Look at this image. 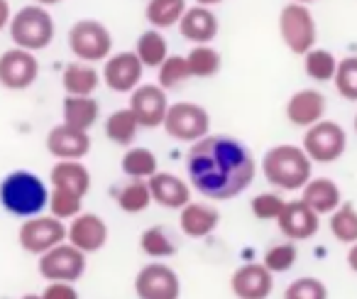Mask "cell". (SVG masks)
<instances>
[{
	"mask_svg": "<svg viewBox=\"0 0 357 299\" xmlns=\"http://www.w3.org/2000/svg\"><path fill=\"white\" fill-rule=\"evenodd\" d=\"M189 182L199 194L213 201H225L250 189L257 172L248 145L230 135H206L191 143L186 155Z\"/></svg>",
	"mask_w": 357,
	"mask_h": 299,
	"instance_id": "6da1fadb",
	"label": "cell"
},
{
	"mask_svg": "<svg viewBox=\"0 0 357 299\" xmlns=\"http://www.w3.org/2000/svg\"><path fill=\"white\" fill-rule=\"evenodd\" d=\"M262 175L279 191H301L313 177V162L296 145H274L262 157Z\"/></svg>",
	"mask_w": 357,
	"mask_h": 299,
	"instance_id": "7a4b0ae2",
	"label": "cell"
},
{
	"mask_svg": "<svg viewBox=\"0 0 357 299\" xmlns=\"http://www.w3.org/2000/svg\"><path fill=\"white\" fill-rule=\"evenodd\" d=\"M0 204L17 219H32L50 204V187L35 172L15 170L0 182Z\"/></svg>",
	"mask_w": 357,
	"mask_h": 299,
	"instance_id": "3957f363",
	"label": "cell"
},
{
	"mask_svg": "<svg viewBox=\"0 0 357 299\" xmlns=\"http://www.w3.org/2000/svg\"><path fill=\"white\" fill-rule=\"evenodd\" d=\"M8 32H10V40L15 47L30 52H45L54 42L56 25L52 13L45 6L32 3V6H25L17 13H13Z\"/></svg>",
	"mask_w": 357,
	"mask_h": 299,
	"instance_id": "277c9868",
	"label": "cell"
},
{
	"mask_svg": "<svg viewBox=\"0 0 357 299\" xmlns=\"http://www.w3.org/2000/svg\"><path fill=\"white\" fill-rule=\"evenodd\" d=\"M69 50L79 61H89V64H98L105 61L113 54V35L100 20L93 17H84L76 20L69 30Z\"/></svg>",
	"mask_w": 357,
	"mask_h": 299,
	"instance_id": "5b68a950",
	"label": "cell"
},
{
	"mask_svg": "<svg viewBox=\"0 0 357 299\" xmlns=\"http://www.w3.org/2000/svg\"><path fill=\"white\" fill-rule=\"evenodd\" d=\"M279 35L291 54L303 57L318 42V27L311 8L303 3H287L279 13Z\"/></svg>",
	"mask_w": 357,
	"mask_h": 299,
	"instance_id": "8992f818",
	"label": "cell"
},
{
	"mask_svg": "<svg viewBox=\"0 0 357 299\" xmlns=\"http://www.w3.org/2000/svg\"><path fill=\"white\" fill-rule=\"evenodd\" d=\"M303 152L311 157L313 165H333L345 155L347 147V133L335 120H318L316 125L306 128L301 143Z\"/></svg>",
	"mask_w": 357,
	"mask_h": 299,
	"instance_id": "52a82bcc",
	"label": "cell"
},
{
	"mask_svg": "<svg viewBox=\"0 0 357 299\" xmlns=\"http://www.w3.org/2000/svg\"><path fill=\"white\" fill-rule=\"evenodd\" d=\"M162 128L167 135L178 143H196V140L206 138L211 130V115L204 105L191 103V101H178V103H169L167 118H164Z\"/></svg>",
	"mask_w": 357,
	"mask_h": 299,
	"instance_id": "ba28073f",
	"label": "cell"
},
{
	"mask_svg": "<svg viewBox=\"0 0 357 299\" xmlns=\"http://www.w3.org/2000/svg\"><path fill=\"white\" fill-rule=\"evenodd\" d=\"M37 270L47 282H76L86 272V253L64 240L40 255Z\"/></svg>",
	"mask_w": 357,
	"mask_h": 299,
	"instance_id": "9c48e42d",
	"label": "cell"
},
{
	"mask_svg": "<svg viewBox=\"0 0 357 299\" xmlns=\"http://www.w3.org/2000/svg\"><path fill=\"white\" fill-rule=\"evenodd\" d=\"M66 240V224L59 221L56 216H32L25 219V224L17 231V243L25 253L30 255H42L47 250H52L54 245Z\"/></svg>",
	"mask_w": 357,
	"mask_h": 299,
	"instance_id": "30bf717a",
	"label": "cell"
},
{
	"mask_svg": "<svg viewBox=\"0 0 357 299\" xmlns=\"http://www.w3.org/2000/svg\"><path fill=\"white\" fill-rule=\"evenodd\" d=\"M40 76L37 52L13 47L0 54V86L8 91H27Z\"/></svg>",
	"mask_w": 357,
	"mask_h": 299,
	"instance_id": "8fae6325",
	"label": "cell"
},
{
	"mask_svg": "<svg viewBox=\"0 0 357 299\" xmlns=\"http://www.w3.org/2000/svg\"><path fill=\"white\" fill-rule=\"evenodd\" d=\"M135 294L137 299H178L181 279L169 265L147 263L135 275Z\"/></svg>",
	"mask_w": 357,
	"mask_h": 299,
	"instance_id": "7c38bea8",
	"label": "cell"
},
{
	"mask_svg": "<svg viewBox=\"0 0 357 299\" xmlns=\"http://www.w3.org/2000/svg\"><path fill=\"white\" fill-rule=\"evenodd\" d=\"M144 66L139 57L132 52H118L103 61V84L113 94H132L142 84Z\"/></svg>",
	"mask_w": 357,
	"mask_h": 299,
	"instance_id": "4fadbf2b",
	"label": "cell"
},
{
	"mask_svg": "<svg viewBox=\"0 0 357 299\" xmlns=\"http://www.w3.org/2000/svg\"><path fill=\"white\" fill-rule=\"evenodd\" d=\"M130 110L137 118L139 128H147V130L159 128L169 110L167 91L159 84H139L130 94Z\"/></svg>",
	"mask_w": 357,
	"mask_h": 299,
	"instance_id": "5bb4252c",
	"label": "cell"
},
{
	"mask_svg": "<svg viewBox=\"0 0 357 299\" xmlns=\"http://www.w3.org/2000/svg\"><path fill=\"white\" fill-rule=\"evenodd\" d=\"M277 226L284 238L296 243V240H308L318 233V228H321V216H318L303 199H294V201H287V206H284V211L277 219Z\"/></svg>",
	"mask_w": 357,
	"mask_h": 299,
	"instance_id": "9a60e30c",
	"label": "cell"
},
{
	"mask_svg": "<svg viewBox=\"0 0 357 299\" xmlns=\"http://www.w3.org/2000/svg\"><path fill=\"white\" fill-rule=\"evenodd\" d=\"M108 235H110L108 224L98 214H84L81 211L66 226V240L71 245H76L79 250H84L86 255L98 253L108 243Z\"/></svg>",
	"mask_w": 357,
	"mask_h": 299,
	"instance_id": "2e32d148",
	"label": "cell"
},
{
	"mask_svg": "<svg viewBox=\"0 0 357 299\" xmlns=\"http://www.w3.org/2000/svg\"><path fill=\"white\" fill-rule=\"evenodd\" d=\"M45 145L54 160H84L91 152V135L86 130L59 123L47 133Z\"/></svg>",
	"mask_w": 357,
	"mask_h": 299,
	"instance_id": "e0dca14e",
	"label": "cell"
},
{
	"mask_svg": "<svg viewBox=\"0 0 357 299\" xmlns=\"http://www.w3.org/2000/svg\"><path fill=\"white\" fill-rule=\"evenodd\" d=\"M230 289L238 299H269L274 289V272L264 263L240 265L230 277Z\"/></svg>",
	"mask_w": 357,
	"mask_h": 299,
	"instance_id": "ac0fdd59",
	"label": "cell"
},
{
	"mask_svg": "<svg viewBox=\"0 0 357 299\" xmlns=\"http://www.w3.org/2000/svg\"><path fill=\"white\" fill-rule=\"evenodd\" d=\"M328 101L318 89H301L287 101V120L294 128H311L326 118Z\"/></svg>",
	"mask_w": 357,
	"mask_h": 299,
	"instance_id": "d6986e66",
	"label": "cell"
},
{
	"mask_svg": "<svg viewBox=\"0 0 357 299\" xmlns=\"http://www.w3.org/2000/svg\"><path fill=\"white\" fill-rule=\"evenodd\" d=\"M220 22L211 8L194 6L186 8V13L178 20V32L191 45H211L218 37Z\"/></svg>",
	"mask_w": 357,
	"mask_h": 299,
	"instance_id": "ffe728a7",
	"label": "cell"
},
{
	"mask_svg": "<svg viewBox=\"0 0 357 299\" xmlns=\"http://www.w3.org/2000/svg\"><path fill=\"white\" fill-rule=\"evenodd\" d=\"M147 184L152 191V201L164 209L181 211L191 201V187L172 172H157L149 177Z\"/></svg>",
	"mask_w": 357,
	"mask_h": 299,
	"instance_id": "44dd1931",
	"label": "cell"
},
{
	"mask_svg": "<svg viewBox=\"0 0 357 299\" xmlns=\"http://www.w3.org/2000/svg\"><path fill=\"white\" fill-rule=\"evenodd\" d=\"M220 224V211L208 204L189 201L178 211V228L189 238H208Z\"/></svg>",
	"mask_w": 357,
	"mask_h": 299,
	"instance_id": "7402d4cb",
	"label": "cell"
},
{
	"mask_svg": "<svg viewBox=\"0 0 357 299\" xmlns=\"http://www.w3.org/2000/svg\"><path fill=\"white\" fill-rule=\"evenodd\" d=\"M301 199L316 211L318 216H331L342 204L340 187L331 177H311L301 189Z\"/></svg>",
	"mask_w": 357,
	"mask_h": 299,
	"instance_id": "603a6c76",
	"label": "cell"
},
{
	"mask_svg": "<svg viewBox=\"0 0 357 299\" xmlns=\"http://www.w3.org/2000/svg\"><path fill=\"white\" fill-rule=\"evenodd\" d=\"M50 184L86 196L91 189V172L86 170V165H81V160H56L50 172Z\"/></svg>",
	"mask_w": 357,
	"mask_h": 299,
	"instance_id": "cb8c5ba5",
	"label": "cell"
},
{
	"mask_svg": "<svg viewBox=\"0 0 357 299\" xmlns=\"http://www.w3.org/2000/svg\"><path fill=\"white\" fill-rule=\"evenodd\" d=\"M61 86H64L66 96H93L100 86V74L93 64L76 59L64 66Z\"/></svg>",
	"mask_w": 357,
	"mask_h": 299,
	"instance_id": "d4e9b609",
	"label": "cell"
},
{
	"mask_svg": "<svg viewBox=\"0 0 357 299\" xmlns=\"http://www.w3.org/2000/svg\"><path fill=\"white\" fill-rule=\"evenodd\" d=\"M61 115H64L66 125L89 133L98 123L100 105L93 96H66L64 103H61Z\"/></svg>",
	"mask_w": 357,
	"mask_h": 299,
	"instance_id": "484cf974",
	"label": "cell"
},
{
	"mask_svg": "<svg viewBox=\"0 0 357 299\" xmlns=\"http://www.w3.org/2000/svg\"><path fill=\"white\" fill-rule=\"evenodd\" d=\"M135 54L139 57L144 69H159L162 61L169 57V42L162 35V30H154V27L144 30L135 42Z\"/></svg>",
	"mask_w": 357,
	"mask_h": 299,
	"instance_id": "4316f807",
	"label": "cell"
},
{
	"mask_svg": "<svg viewBox=\"0 0 357 299\" xmlns=\"http://www.w3.org/2000/svg\"><path fill=\"white\" fill-rule=\"evenodd\" d=\"M139 133V123L135 113L128 108H118L105 118V138L120 147H130Z\"/></svg>",
	"mask_w": 357,
	"mask_h": 299,
	"instance_id": "83f0119b",
	"label": "cell"
},
{
	"mask_svg": "<svg viewBox=\"0 0 357 299\" xmlns=\"http://www.w3.org/2000/svg\"><path fill=\"white\" fill-rule=\"evenodd\" d=\"M186 8H189L186 0H149L144 8V17L154 30H169V27L178 25Z\"/></svg>",
	"mask_w": 357,
	"mask_h": 299,
	"instance_id": "f1b7e54d",
	"label": "cell"
},
{
	"mask_svg": "<svg viewBox=\"0 0 357 299\" xmlns=\"http://www.w3.org/2000/svg\"><path fill=\"white\" fill-rule=\"evenodd\" d=\"M123 172L130 180H149L159 172V162L149 147H128L123 155Z\"/></svg>",
	"mask_w": 357,
	"mask_h": 299,
	"instance_id": "f546056e",
	"label": "cell"
},
{
	"mask_svg": "<svg viewBox=\"0 0 357 299\" xmlns=\"http://www.w3.org/2000/svg\"><path fill=\"white\" fill-rule=\"evenodd\" d=\"M303 71L311 81H318V84H328V81L335 79L337 71V59L333 52L321 50V47H313L311 52L303 54Z\"/></svg>",
	"mask_w": 357,
	"mask_h": 299,
	"instance_id": "4dcf8cb0",
	"label": "cell"
},
{
	"mask_svg": "<svg viewBox=\"0 0 357 299\" xmlns=\"http://www.w3.org/2000/svg\"><path fill=\"white\" fill-rule=\"evenodd\" d=\"M118 206L125 214H142L149 209L152 201V191H149L147 180H130L123 189L118 191Z\"/></svg>",
	"mask_w": 357,
	"mask_h": 299,
	"instance_id": "1f68e13d",
	"label": "cell"
},
{
	"mask_svg": "<svg viewBox=\"0 0 357 299\" xmlns=\"http://www.w3.org/2000/svg\"><path fill=\"white\" fill-rule=\"evenodd\" d=\"M189 79H194V76H191L186 57H181V54H169L167 59L162 61V66L157 69V84L162 86L164 91L181 89Z\"/></svg>",
	"mask_w": 357,
	"mask_h": 299,
	"instance_id": "d6a6232c",
	"label": "cell"
},
{
	"mask_svg": "<svg viewBox=\"0 0 357 299\" xmlns=\"http://www.w3.org/2000/svg\"><path fill=\"white\" fill-rule=\"evenodd\" d=\"M139 248H142V253L147 255V258H154V260L172 258V255L176 253V243H174V238L162 226H149V228H144L142 235H139Z\"/></svg>",
	"mask_w": 357,
	"mask_h": 299,
	"instance_id": "836d02e7",
	"label": "cell"
},
{
	"mask_svg": "<svg viewBox=\"0 0 357 299\" xmlns=\"http://www.w3.org/2000/svg\"><path fill=\"white\" fill-rule=\"evenodd\" d=\"M186 61H189V69L194 79H211L220 71L223 66V59H220L218 50H213L211 45H196L194 50L186 54Z\"/></svg>",
	"mask_w": 357,
	"mask_h": 299,
	"instance_id": "e575fe53",
	"label": "cell"
},
{
	"mask_svg": "<svg viewBox=\"0 0 357 299\" xmlns=\"http://www.w3.org/2000/svg\"><path fill=\"white\" fill-rule=\"evenodd\" d=\"M328 226H331V233L335 240H340V243H345V245L357 243V209L352 204L342 201L331 214Z\"/></svg>",
	"mask_w": 357,
	"mask_h": 299,
	"instance_id": "d590c367",
	"label": "cell"
},
{
	"mask_svg": "<svg viewBox=\"0 0 357 299\" xmlns=\"http://www.w3.org/2000/svg\"><path fill=\"white\" fill-rule=\"evenodd\" d=\"M81 206H84V196H79L76 191L59 189V187H52L50 189V204H47V209L59 221H71L74 216H79Z\"/></svg>",
	"mask_w": 357,
	"mask_h": 299,
	"instance_id": "8d00e7d4",
	"label": "cell"
},
{
	"mask_svg": "<svg viewBox=\"0 0 357 299\" xmlns=\"http://www.w3.org/2000/svg\"><path fill=\"white\" fill-rule=\"evenodd\" d=\"M298 260V248L294 240H284V243H274L272 248H267L262 263L269 272L279 275V272H289V270L296 265Z\"/></svg>",
	"mask_w": 357,
	"mask_h": 299,
	"instance_id": "74e56055",
	"label": "cell"
},
{
	"mask_svg": "<svg viewBox=\"0 0 357 299\" xmlns=\"http://www.w3.org/2000/svg\"><path fill=\"white\" fill-rule=\"evenodd\" d=\"M335 89L345 101H357V54H350L337 61L335 71Z\"/></svg>",
	"mask_w": 357,
	"mask_h": 299,
	"instance_id": "f35d334b",
	"label": "cell"
},
{
	"mask_svg": "<svg viewBox=\"0 0 357 299\" xmlns=\"http://www.w3.org/2000/svg\"><path fill=\"white\" fill-rule=\"evenodd\" d=\"M284 206H287V199L279 191H264V194H257L250 201V211L259 221H277Z\"/></svg>",
	"mask_w": 357,
	"mask_h": 299,
	"instance_id": "ab89813d",
	"label": "cell"
},
{
	"mask_svg": "<svg viewBox=\"0 0 357 299\" xmlns=\"http://www.w3.org/2000/svg\"><path fill=\"white\" fill-rule=\"evenodd\" d=\"M284 299H328V287L318 277H298L284 289Z\"/></svg>",
	"mask_w": 357,
	"mask_h": 299,
	"instance_id": "60d3db41",
	"label": "cell"
},
{
	"mask_svg": "<svg viewBox=\"0 0 357 299\" xmlns=\"http://www.w3.org/2000/svg\"><path fill=\"white\" fill-rule=\"evenodd\" d=\"M42 299H81L74 282H50L42 292Z\"/></svg>",
	"mask_w": 357,
	"mask_h": 299,
	"instance_id": "b9f144b4",
	"label": "cell"
},
{
	"mask_svg": "<svg viewBox=\"0 0 357 299\" xmlns=\"http://www.w3.org/2000/svg\"><path fill=\"white\" fill-rule=\"evenodd\" d=\"M10 17H13L10 0H0V32L8 30V25H10Z\"/></svg>",
	"mask_w": 357,
	"mask_h": 299,
	"instance_id": "7bdbcfd3",
	"label": "cell"
},
{
	"mask_svg": "<svg viewBox=\"0 0 357 299\" xmlns=\"http://www.w3.org/2000/svg\"><path fill=\"white\" fill-rule=\"evenodd\" d=\"M347 268H350L352 272H357V243H352L350 250H347Z\"/></svg>",
	"mask_w": 357,
	"mask_h": 299,
	"instance_id": "ee69618b",
	"label": "cell"
},
{
	"mask_svg": "<svg viewBox=\"0 0 357 299\" xmlns=\"http://www.w3.org/2000/svg\"><path fill=\"white\" fill-rule=\"evenodd\" d=\"M223 0H196V6H204V8H213V6H220Z\"/></svg>",
	"mask_w": 357,
	"mask_h": 299,
	"instance_id": "f6af8a7d",
	"label": "cell"
},
{
	"mask_svg": "<svg viewBox=\"0 0 357 299\" xmlns=\"http://www.w3.org/2000/svg\"><path fill=\"white\" fill-rule=\"evenodd\" d=\"M32 3H37V6H45V8H52V6H59L61 0H32Z\"/></svg>",
	"mask_w": 357,
	"mask_h": 299,
	"instance_id": "bcb514c9",
	"label": "cell"
},
{
	"mask_svg": "<svg viewBox=\"0 0 357 299\" xmlns=\"http://www.w3.org/2000/svg\"><path fill=\"white\" fill-rule=\"evenodd\" d=\"M22 299H42V294H25Z\"/></svg>",
	"mask_w": 357,
	"mask_h": 299,
	"instance_id": "7dc6e473",
	"label": "cell"
},
{
	"mask_svg": "<svg viewBox=\"0 0 357 299\" xmlns=\"http://www.w3.org/2000/svg\"><path fill=\"white\" fill-rule=\"evenodd\" d=\"M294 3H303V6H311L313 0H294Z\"/></svg>",
	"mask_w": 357,
	"mask_h": 299,
	"instance_id": "c3c4849f",
	"label": "cell"
},
{
	"mask_svg": "<svg viewBox=\"0 0 357 299\" xmlns=\"http://www.w3.org/2000/svg\"><path fill=\"white\" fill-rule=\"evenodd\" d=\"M352 125H355V133H357V113H355V118H352Z\"/></svg>",
	"mask_w": 357,
	"mask_h": 299,
	"instance_id": "681fc988",
	"label": "cell"
}]
</instances>
